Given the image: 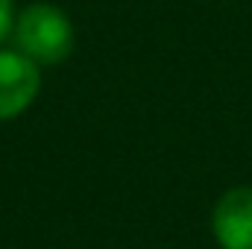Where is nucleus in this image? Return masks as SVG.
Masks as SVG:
<instances>
[{"label":"nucleus","mask_w":252,"mask_h":249,"mask_svg":"<svg viewBox=\"0 0 252 249\" xmlns=\"http://www.w3.org/2000/svg\"><path fill=\"white\" fill-rule=\"evenodd\" d=\"M15 27V6L12 0H0V44L6 41V35H12Z\"/></svg>","instance_id":"4"},{"label":"nucleus","mask_w":252,"mask_h":249,"mask_svg":"<svg viewBox=\"0 0 252 249\" xmlns=\"http://www.w3.org/2000/svg\"><path fill=\"white\" fill-rule=\"evenodd\" d=\"M15 44L35 64H59L73 53V24L53 3H30L15 15Z\"/></svg>","instance_id":"1"},{"label":"nucleus","mask_w":252,"mask_h":249,"mask_svg":"<svg viewBox=\"0 0 252 249\" xmlns=\"http://www.w3.org/2000/svg\"><path fill=\"white\" fill-rule=\"evenodd\" d=\"M41 91V64L21 50H0V121L21 118Z\"/></svg>","instance_id":"2"},{"label":"nucleus","mask_w":252,"mask_h":249,"mask_svg":"<svg viewBox=\"0 0 252 249\" xmlns=\"http://www.w3.org/2000/svg\"><path fill=\"white\" fill-rule=\"evenodd\" d=\"M211 232L220 249H252V187L226 190L211 211Z\"/></svg>","instance_id":"3"}]
</instances>
